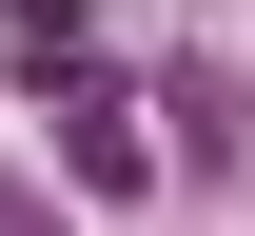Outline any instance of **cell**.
Segmentation results:
<instances>
[{"label": "cell", "mask_w": 255, "mask_h": 236, "mask_svg": "<svg viewBox=\"0 0 255 236\" xmlns=\"http://www.w3.org/2000/svg\"><path fill=\"white\" fill-rule=\"evenodd\" d=\"M59 138H79V177H98V197H137V177H157V158H137V118L98 99V79H59Z\"/></svg>", "instance_id": "1"}]
</instances>
